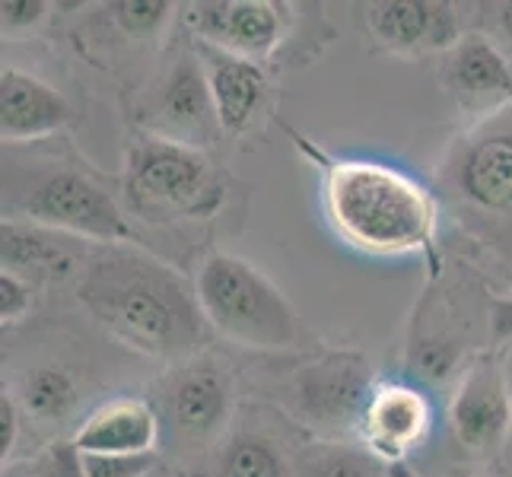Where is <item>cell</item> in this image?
<instances>
[{
  "mask_svg": "<svg viewBox=\"0 0 512 477\" xmlns=\"http://www.w3.org/2000/svg\"><path fill=\"white\" fill-rule=\"evenodd\" d=\"M153 408L163 423V443L175 458L182 462L214 458L229 436L233 382L214 357L198 353L160 382Z\"/></svg>",
  "mask_w": 512,
  "mask_h": 477,
  "instance_id": "7",
  "label": "cell"
},
{
  "mask_svg": "<svg viewBox=\"0 0 512 477\" xmlns=\"http://www.w3.org/2000/svg\"><path fill=\"white\" fill-rule=\"evenodd\" d=\"M194 287L207 325L220 338L255 350H287L299 341L290 299L245 258L210 252Z\"/></svg>",
  "mask_w": 512,
  "mask_h": 477,
  "instance_id": "6",
  "label": "cell"
},
{
  "mask_svg": "<svg viewBox=\"0 0 512 477\" xmlns=\"http://www.w3.org/2000/svg\"><path fill=\"white\" fill-rule=\"evenodd\" d=\"M293 477H392L363 443L315 439L293 455Z\"/></svg>",
  "mask_w": 512,
  "mask_h": 477,
  "instance_id": "21",
  "label": "cell"
},
{
  "mask_svg": "<svg viewBox=\"0 0 512 477\" xmlns=\"http://www.w3.org/2000/svg\"><path fill=\"white\" fill-rule=\"evenodd\" d=\"M48 16L45 0H4L0 4V29L4 39H20V35L32 32L35 26H42Z\"/></svg>",
  "mask_w": 512,
  "mask_h": 477,
  "instance_id": "25",
  "label": "cell"
},
{
  "mask_svg": "<svg viewBox=\"0 0 512 477\" xmlns=\"http://www.w3.org/2000/svg\"><path fill=\"white\" fill-rule=\"evenodd\" d=\"M4 477H35V471H26V468H4Z\"/></svg>",
  "mask_w": 512,
  "mask_h": 477,
  "instance_id": "31",
  "label": "cell"
},
{
  "mask_svg": "<svg viewBox=\"0 0 512 477\" xmlns=\"http://www.w3.org/2000/svg\"><path fill=\"white\" fill-rule=\"evenodd\" d=\"M312 156L322 163L325 214L347 245L382 258L430 252L439 210L420 182L373 159Z\"/></svg>",
  "mask_w": 512,
  "mask_h": 477,
  "instance_id": "3",
  "label": "cell"
},
{
  "mask_svg": "<svg viewBox=\"0 0 512 477\" xmlns=\"http://www.w3.org/2000/svg\"><path fill=\"white\" fill-rule=\"evenodd\" d=\"M16 439H20V404L4 388V395H0V458H4V465L16 449Z\"/></svg>",
  "mask_w": 512,
  "mask_h": 477,
  "instance_id": "28",
  "label": "cell"
},
{
  "mask_svg": "<svg viewBox=\"0 0 512 477\" xmlns=\"http://www.w3.org/2000/svg\"><path fill=\"white\" fill-rule=\"evenodd\" d=\"M121 198L147 223L201 220L220 210L226 185L204 150L140 134L125 156Z\"/></svg>",
  "mask_w": 512,
  "mask_h": 477,
  "instance_id": "5",
  "label": "cell"
},
{
  "mask_svg": "<svg viewBox=\"0 0 512 477\" xmlns=\"http://www.w3.org/2000/svg\"><path fill=\"white\" fill-rule=\"evenodd\" d=\"M32 471L35 477H86L83 452L74 443H55L35 458Z\"/></svg>",
  "mask_w": 512,
  "mask_h": 477,
  "instance_id": "27",
  "label": "cell"
},
{
  "mask_svg": "<svg viewBox=\"0 0 512 477\" xmlns=\"http://www.w3.org/2000/svg\"><path fill=\"white\" fill-rule=\"evenodd\" d=\"M207 477H293V465L271 436L258 430H236L210 458Z\"/></svg>",
  "mask_w": 512,
  "mask_h": 477,
  "instance_id": "19",
  "label": "cell"
},
{
  "mask_svg": "<svg viewBox=\"0 0 512 477\" xmlns=\"http://www.w3.org/2000/svg\"><path fill=\"white\" fill-rule=\"evenodd\" d=\"M150 477H185V474H182V471H169V468H163V465H160V468H156Z\"/></svg>",
  "mask_w": 512,
  "mask_h": 477,
  "instance_id": "32",
  "label": "cell"
},
{
  "mask_svg": "<svg viewBox=\"0 0 512 477\" xmlns=\"http://www.w3.org/2000/svg\"><path fill=\"white\" fill-rule=\"evenodd\" d=\"M137 125L144 134L204 150L214 144L220 118L210 96L207 70L198 48L179 51L137 102Z\"/></svg>",
  "mask_w": 512,
  "mask_h": 477,
  "instance_id": "9",
  "label": "cell"
},
{
  "mask_svg": "<svg viewBox=\"0 0 512 477\" xmlns=\"http://www.w3.org/2000/svg\"><path fill=\"white\" fill-rule=\"evenodd\" d=\"M70 121L74 109L58 93L55 86L39 80L35 74L16 67H4L0 74V134H4V147H23L39 144L61 134Z\"/></svg>",
  "mask_w": 512,
  "mask_h": 477,
  "instance_id": "15",
  "label": "cell"
},
{
  "mask_svg": "<svg viewBox=\"0 0 512 477\" xmlns=\"http://www.w3.org/2000/svg\"><path fill=\"white\" fill-rule=\"evenodd\" d=\"M357 10L369 39L392 55H446L465 35L462 16L446 0H376Z\"/></svg>",
  "mask_w": 512,
  "mask_h": 477,
  "instance_id": "13",
  "label": "cell"
},
{
  "mask_svg": "<svg viewBox=\"0 0 512 477\" xmlns=\"http://www.w3.org/2000/svg\"><path fill=\"white\" fill-rule=\"evenodd\" d=\"M35 306V287L29 284L26 277L4 271L0 274V318L4 325H13L26 318V312Z\"/></svg>",
  "mask_w": 512,
  "mask_h": 477,
  "instance_id": "26",
  "label": "cell"
},
{
  "mask_svg": "<svg viewBox=\"0 0 512 477\" xmlns=\"http://www.w3.org/2000/svg\"><path fill=\"white\" fill-rule=\"evenodd\" d=\"M105 13L128 39H144V35H156L166 26L172 4L166 0H121V4L105 7Z\"/></svg>",
  "mask_w": 512,
  "mask_h": 477,
  "instance_id": "23",
  "label": "cell"
},
{
  "mask_svg": "<svg viewBox=\"0 0 512 477\" xmlns=\"http://www.w3.org/2000/svg\"><path fill=\"white\" fill-rule=\"evenodd\" d=\"M4 220L58 229L93 245L131 242L121 191L70 147H4Z\"/></svg>",
  "mask_w": 512,
  "mask_h": 477,
  "instance_id": "2",
  "label": "cell"
},
{
  "mask_svg": "<svg viewBox=\"0 0 512 477\" xmlns=\"http://www.w3.org/2000/svg\"><path fill=\"white\" fill-rule=\"evenodd\" d=\"M439 80L471 125L512 109V58L484 32H465L446 51Z\"/></svg>",
  "mask_w": 512,
  "mask_h": 477,
  "instance_id": "10",
  "label": "cell"
},
{
  "mask_svg": "<svg viewBox=\"0 0 512 477\" xmlns=\"http://www.w3.org/2000/svg\"><path fill=\"white\" fill-rule=\"evenodd\" d=\"M96 249L93 242L58 233V229L4 220L0 226V258L4 271H13L29 280V274H70L83 271L86 258Z\"/></svg>",
  "mask_w": 512,
  "mask_h": 477,
  "instance_id": "18",
  "label": "cell"
},
{
  "mask_svg": "<svg viewBox=\"0 0 512 477\" xmlns=\"http://www.w3.org/2000/svg\"><path fill=\"white\" fill-rule=\"evenodd\" d=\"M436 194L465 236L512 264V109L452 140L436 169Z\"/></svg>",
  "mask_w": 512,
  "mask_h": 477,
  "instance_id": "4",
  "label": "cell"
},
{
  "mask_svg": "<svg viewBox=\"0 0 512 477\" xmlns=\"http://www.w3.org/2000/svg\"><path fill=\"white\" fill-rule=\"evenodd\" d=\"M392 477H414V474H408V471H395Z\"/></svg>",
  "mask_w": 512,
  "mask_h": 477,
  "instance_id": "33",
  "label": "cell"
},
{
  "mask_svg": "<svg viewBox=\"0 0 512 477\" xmlns=\"http://www.w3.org/2000/svg\"><path fill=\"white\" fill-rule=\"evenodd\" d=\"M86 477H150L160 468V452L147 455H83Z\"/></svg>",
  "mask_w": 512,
  "mask_h": 477,
  "instance_id": "24",
  "label": "cell"
},
{
  "mask_svg": "<svg viewBox=\"0 0 512 477\" xmlns=\"http://www.w3.org/2000/svg\"><path fill=\"white\" fill-rule=\"evenodd\" d=\"M484 10H490V16H487V26H490V32H484V35H490L493 42H497L506 55L512 58V0H503V4H484Z\"/></svg>",
  "mask_w": 512,
  "mask_h": 477,
  "instance_id": "29",
  "label": "cell"
},
{
  "mask_svg": "<svg viewBox=\"0 0 512 477\" xmlns=\"http://www.w3.org/2000/svg\"><path fill=\"white\" fill-rule=\"evenodd\" d=\"M13 398L26 417L42 423V427H55V423L74 417L80 404V388L77 379L61 366H35L20 379Z\"/></svg>",
  "mask_w": 512,
  "mask_h": 477,
  "instance_id": "20",
  "label": "cell"
},
{
  "mask_svg": "<svg viewBox=\"0 0 512 477\" xmlns=\"http://www.w3.org/2000/svg\"><path fill=\"white\" fill-rule=\"evenodd\" d=\"M77 299L115 341L156 360L185 363L214 334L198 287L134 242L96 245L77 277Z\"/></svg>",
  "mask_w": 512,
  "mask_h": 477,
  "instance_id": "1",
  "label": "cell"
},
{
  "mask_svg": "<svg viewBox=\"0 0 512 477\" xmlns=\"http://www.w3.org/2000/svg\"><path fill=\"white\" fill-rule=\"evenodd\" d=\"M449 423L458 449L468 458H490L503 449L512 430V395L503 363L493 353L471 360L465 369L449 408Z\"/></svg>",
  "mask_w": 512,
  "mask_h": 477,
  "instance_id": "11",
  "label": "cell"
},
{
  "mask_svg": "<svg viewBox=\"0 0 512 477\" xmlns=\"http://www.w3.org/2000/svg\"><path fill=\"white\" fill-rule=\"evenodd\" d=\"M185 23L201 45L261 64L284 42L287 13L271 0H198Z\"/></svg>",
  "mask_w": 512,
  "mask_h": 477,
  "instance_id": "12",
  "label": "cell"
},
{
  "mask_svg": "<svg viewBox=\"0 0 512 477\" xmlns=\"http://www.w3.org/2000/svg\"><path fill=\"white\" fill-rule=\"evenodd\" d=\"M458 363H462V347L446 331H420L417 338H411V353L408 366L411 373L430 382H446Z\"/></svg>",
  "mask_w": 512,
  "mask_h": 477,
  "instance_id": "22",
  "label": "cell"
},
{
  "mask_svg": "<svg viewBox=\"0 0 512 477\" xmlns=\"http://www.w3.org/2000/svg\"><path fill=\"white\" fill-rule=\"evenodd\" d=\"M204 61L207 70V83H210V96H214V109L220 118V131L226 134H249L264 109H268V93L271 83L268 74L261 70V64L223 55L217 48L207 45H194Z\"/></svg>",
  "mask_w": 512,
  "mask_h": 477,
  "instance_id": "16",
  "label": "cell"
},
{
  "mask_svg": "<svg viewBox=\"0 0 512 477\" xmlns=\"http://www.w3.org/2000/svg\"><path fill=\"white\" fill-rule=\"evenodd\" d=\"M70 443L83 455H147L160 452L163 423L150 401L115 398L86 417Z\"/></svg>",
  "mask_w": 512,
  "mask_h": 477,
  "instance_id": "17",
  "label": "cell"
},
{
  "mask_svg": "<svg viewBox=\"0 0 512 477\" xmlns=\"http://www.w3.org/2000/svg\"><path fill=\"white\" fill-rule=\"evenodd\" d=\"M373 388V366L363 353L331 350L296 369L287 382V408L322 439H338L360 427Z\"/></svg>",
  "mask_w": 512,
  "mask_h": 477,
  "instance_id": "8",
  "label": "cell"
},
{
  "mask_svg": "<svg viewBox=\"0 0 512 477\" xmlns=\"http://www.w3.org/2000/svg\"><path fill=\"white\" fill-rule=\"evenodd\" d=\"M490 338L497 344L512 341V293L490 299Z\"/></svg>",
  "mask_w": 512,
  "mask_h": 477,
  "instance_id": "30",
  "label": "cell"
},
{
  "mask_svg": "<svg viewBox=\"0 0 512 477\" xmlns=\"http://www.w3.org/2000/svg\"><path fill=\"white\" fill-rule=\"evenodd\" d=\"M430 423L433 408L420 388L408 382H382L373 388L357 433L379 462L395 465L427 439Z\"/></svg>",
  "mask_w": 512,
  "mask_h": 477,
  "instance_id": "14",
  "label": "cell"
}]
</instances>
